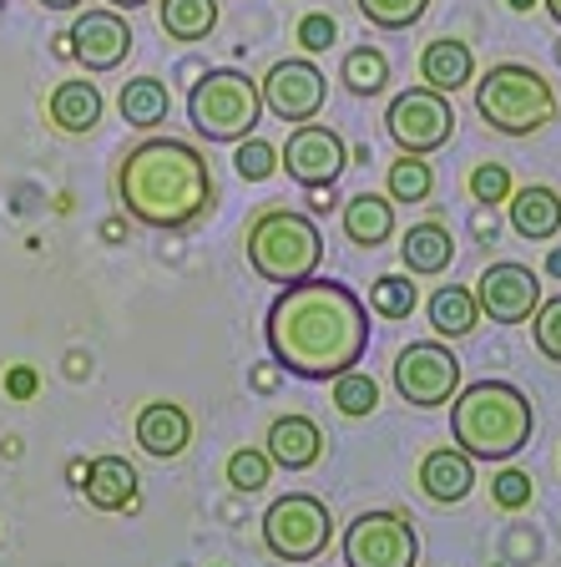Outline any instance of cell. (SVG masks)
I'll return each instance as SVG.
<instances>
[{
    "label": "cell",
    "instance_id": "1",
    "mask_svg": "<svg viewBox=\"0 0 561 567\" xmlns=\"http://www.w3.org/2000/svg\"><path fill=\"white\" fill-rule=\"evenodd\" d=\"M273 365L299 380H334L370 350V309L350 284L304 279L279 289L263 319Z\"/></svg>",
    "mask_w": 561,
    "mask_h": 567
},
{
    "label": "cell",
    "instance_id": "2",
    "mask_svg": "<svg viewBox=\"0 0 561 567\" xmlns=\"http://www.w3.org/2000/svg\"><path fill=\"white\" fill-rule=\"evenodd\" d=\"M117 198L122 208L147 228L183 234L212 213V167L193 142L177 137H147L137 142L117 167Z\"/></svg>",
    "mask_w": 561,
    "mask_h": 567
},
{
    "label": "cell",
    "instance_id": "3",
    "mask_svg": "<svg viewBox=\"0 0 561 567\" xmlns=\"http://www.w3.org/2000/svg\"><path fill=\"white\" fill-rule=\"evenodd\" d=\"M537 415L531 401L506 380H476L450 401V441L470 461H511L531 446Z\"/></svg>",
    "mask_w": 561,
    "mask_h": 567
},
{
    "label": "cell",
    "instance_id": "4",
    "mask_svg": "<svg viewBox=\"0 0 561 567\" xmlns=\"http://www.w3.org/2000/svg\"><path fill=\"white\" fill-rule=\"evenodd\" d=\"M248 264L263 284H304L319 274V259H324V238H319L314 218L293 208H263L248 224Z\"/></svg>",
    "mask_w": 561,
    "mask_h": 567
},
{
    "label": "cell",
    "instance_id": "5",
    "mask_svg": "<svg viewBox=\"0 0 561 567\" xmlns=\"http://www.w3.org/2000/svg\"><path fill=\"white\" fill-rule=\"evenodd\" d=\"M476 112L501 137H531L557 122V92L541 71L521 61H501L476 82Z\"/></svg>",
    "mask_w": 561,
    "mask_h": 567
},
{
    "label": "cell",
    "instance_id": "6",
    "mask_svg": "<svg viewBox=\"0 0 561 567\" xmlns=\"http://www.w3.org/2000/svg\"><path fill=\"white\" fill-rule=\"evenodd\" d=\"M258 117H263L258 82L253 76H243V71H233V66L208 71V76L193 82V92H187V122H193L198 137H208V142L253 137Z\"/></svg>",
    "mask_w": 561,
    "mask_h": 567
},
{
    "label": "cell",
    "instance_id": "7",
    "mask_svg": "<svg viewBox=\"0 0 561 567\" xmlns=\"http://www.w3.org/2000/svg\"><path fill=\"white\" fill-rule=\"evenodd\" d=\"M334 537V517L314 492H289L263 512V547L279 563H314Z\"/></svg>",
    "mask_w": 561,
    "mask_h": 567
},
{
    "label": "cell",
    "instance_id": "8",
    "mask_svg": "<svg viewBox=\"0 0 561 567\" xmlns=\"http://www.w3.org/2000/svg\"><path fill=\"white\" fill-rule=\"evenodd\" d=\"M385 127L399 153L430 157L456 137V106H450V96L430 92V86H409V92H399L395 102H389Z\"/></svg>",
    "mask_w": 561,
    "mask_h": 567
},
{
    "label": "cell",
    "instance_id": "9",
    "mask_svg": "<svg viewBox=\"0 0 561 567\" xmlns=\"http://www.w3.org/2000/svg\"><path fill=\"white\" fill-rule=\"evenodd\" d=\"M420 537L399 512H360L344 527V567H415Z\"/></svg>",
    "mask_w": 561,
    "mask_h": 567
},
{
    "label": "cell",
    "instance_id": "10",
    "mask_svg": "<svg viewBox=\"0 0 561 567\" xmlns=\"http://www.w3.org/2000/svg\"><path fill=\"white\" fill-rule=\"evenodd\" d=\"M395 390H399V401L415 405V411H435V405L456 401L460 360L435 340L405 344V350L395 354Z\"/></svg>",
    "mask_w": 561,
    "mask_h": 567
},
{
    "label": "cell",
    "instance_id": "11",
    "mask_svg": "<svg viewBox=\"0 0 561 567\" xmlns=\"http://www.w3.org/2000/svg\"><path fill=\"white\" fill-rule=\"evenodd\" d=\"M279 163L299 188H334L340 173L350 167V147H344V137L334 127H324V122H299V127L289 132V142H283Z\"/></svg>",
    "mask_w": 561,
    "mask_h": 567
},
{
    "label": "cell",
    "instance_id": "12",
    "mask_svg": "<svg viewBox=\"0 0 561 567\" xmlns=\"http://www.w3.org/2000/svg\"><path fill=\"white\" fill-rule=\"evenodd\" d=\"M258 96H263V112H273L279 122H314L324 112V96H329V82L324 71L314 61L293 56V61H279V66L258 82Z\"/></svg>",
    "mask_w": 561,
    "mask_h": 567
},
{
    "label": "cell",
    "instance_id": "13",
    "mask_svg": "<svg viewBox=\"0 0 561 567\" xmlns=\"http://www.w3.org/2000/svg\"><path fill=\"white\" fill-rule=\"evenodd\" d=\"M470 295L480 315H491V324H527L541 305V279L527 264H491Z\"/></svg>",
    "mask_w": 561,
    "mask_h": 567
},
{
    "label": "cell",
    "instance_id": "14",
    "mask_svg": "<svg viewBox=\"0 0 561 567\" xmlns=\"http://www.w3.org/2000/svg\"><path fill=\"white\" fill-rule=\"evenodd\" d=\"M132 25L122 21V11H82L76 21H71V31H66V47H71V56L82 61L86 71H117L122 61H127V51H132Z\"/></svg>",
    "mask_w": 561,
    "mask_h": 567
},
{
    "label": "cell",
    "instance_id": "15",
    "mask_svg": "<svg viewBox=\"0 0 561 567\" xmlns=\"http://www.w3.org/2000/svg\"><path fill=\"white\" fill-rule=\"evenodd\" d=\"M187 441H193V421H187L183 405H173V401L142 405V415H137V446L147 451V456L177 461L187 451Z\"/></svg>",
    "mask_w": 561,
    "mask_h": 567
},
{
    "label": "cell",
    "instance_id": "16",
    "mask_svg": "<svg viewBox=\"0 0 561 567\" xmlns=\"http://www.w3.org/2000/svg\"><path fill=\"white\" fill-rule=\"evenodd\" d=\"M324 456V431L309 415H279L269 425V461L283 472H309Z\"/></svg>",
    "mask_w": 561,
    "mask_h": 567
},
{
    "label": "cell",
    "instance_id": "17",
    "mask_svg": "<svg viewBox=\"0 0 561 567\" xmlns=\"http://www.w3.org/2000/svg\"><path fill=\"white\" fill-rule=\"evenodd\" d=\"M470 486H476V472H470V456L460 446H440L420 461V492L440 507H456L466 502Z\"/></svg>",
    "mask_w": 561,
    "mask_h": 567
},
{
    "label": "cell",
    "instance_id": "18",
    "mask_svg": "<svg viewBox=\"0 0 561 567\" xmlns=\"http://www.w3.org/2000/svg\"><path fill=\"white\" fill-rule=\"evenodd\" d=\"M511 228L531 244H547L561 234V193L547 183H527L511 193Z\"/></svg>",
    "mask_w": 561,
    "mask_h": 567
},
{
    "label": "cell",
    "instance_id": "19",
    "mask_svg": "<svg viewBox=\"0 0 561 567\" xmlns=\"http://www.w3.org/2000/svg\"><path fill=\"white\" fill-rule=\"evenodd\" d=\"M470 76H476V56H470V47L456 41V35H440V41H430V47L420 51V82L430 86V92L450 96V92H460V86H470Z\"/></svg>",
    "mask_w": 561,
    "mask_h": 567
},
{
    "label": "cell",
    "instance_id": "20",
    "mask_svg": "<svg viewBox=\"0 0 561 567\" xmlns=\"http://www.w3.org/2000/svg\"><path fill=\"white\" fill-rule=\"evenodd\" d=\"M82 492L96 512H122L137 502V466L127 456H96L82 476Z\"/></svg>",
    "mask_w": 561,
    "mask_h": 567
},
{
    "label": "cell",
    "instance_id": "21",
    "mask_svg": "<svg viewBox=\"0 0 561 567\" xmlns=\"http://www.w3.org/2000/svg\"><path fill=\"white\" fill-rule=\"evenodd\" d=\"M51 127L66 132V137H86V132L102 122V92L96 82H61L46 102Z\"/></svg>",
    "mask_w": 561,
    "mask_h": 567
},
{
    "label": "cell",
    "instance_id": "22",
    "mask_svg": "<svg viewBox=\"0 0 561 567\" xmlns=\"http://www.w3.org/2000/svg\"><path fill=\"white\" fill-rule=\"evenodd\" d=\"M395 234V203L385 193H354L344 198V238L354 248H380Z\"/></svg>",
    "mask_w": 561,
    "mask_h": 567
},
{
    "label": "cell",
    "instance_id": "23",
    "mask_svg": "<svg viewBox=\"0 0 561 567\" xmlns=\"http://www.w3.org/2000/svg\"><path fill=\"white\" fill-rule=\"evenodd\" d=\"M399 259H405V274H445L450 264H456V244H450V234H445L440 224H415L405 234V244H399Z\"/></svg>",
    "mask_w": 561,
    "mask_h": 567
},
{
    "label": "cell",
    "instance_id": "24",
    "mask_svg": "<svg viewBox=\"0 0 561 567\" xmlns=\"http://www.w3.org/2000/svg\"><path fill=\"white\" fill-rule=\"evenodd\" d=\"M122 122L137 132H153L167 122V86L157 82V76H132V82H122Z\"/></svg>",
    "mask_w": 561,
    "mask_h": 567
},
{
    "label": "cell",
    "instance_id": "25",
    "mask_svg": "<svg viewBox=\"0 0 561 567\" xmlns=\"http://www.w3.org/2000/svg\"><path fill=\"white\" fill-rule=\"evenodd\" d=\"M157 21L173 41H208L218 25V0H157Z\"/></svg>",
    "mask_w": 561,
    "mask_h": 567
},
{
    "label": "cell",
    "instance_id": "26",
    "mask_svg": "<svg viewBox=\"0 0 561 567\" xmlns=\"http://www.w3.org/2000/svg\"><path fill=\"white\" fill-rule=\"evenodd\" d=\"M476 295L460 289V284H440L430 295V330L445 334V340H460V334L476 330Z\"/></svg>",
    "mask_w": 561,
    "mask_h": 567
},
{
    "label": "cell",
    "instance_id": "27",
    "mask_svg": "<svg viewBox=\"0 0 561 567\" xmlns=\"http://www.w3.org/2000/svg\"><path fill=\"white\" fill-rule=\"evenodd\" d=\"M340 82L350 86L354 96H380L389 86V61L380 47H354L340 66Z\"/></svg>",
    "mask_w": 561,
    "mask_h": 567
},
{
    "label": "cell",
    "instance_id": "28",
    "mask_svg": "<svg viewBox=\"0 0 561 567\" xmlns=\"http://www.w3.org/2000/svg\"><path fill=\"white\" fill-rule=\"evenodd\" d=\"M385 198L389 203H425L435 193V173H430V163L425 157H415V153H405L399 163H389V177H385Z\"/></svg>",
    "mask_w": 561,
    "mask_h": 567
},
{
    "label": "cell",
    "instance_id": "29",
    "mask_svg": "<svg viewBox=\"0 0 561 567\" xmlns=\"http://www.w3.org/2000/svg\"><path fill=\"white\" fill-rule=\"evenodd\" d=\"M334 405H340V415H350V421H364V415H374V405H380V385H374L364 370H344V375H334Z\"/></svg>",
    "mask_w": 561,
    "mask_h": 567
},
{
    "label": "cell",
    "instance_id": "30",
    "mask_svg": "<svg viewBox=\"0 0 561 567\" xmlns=\"http://www.w3.org/2000/svg\"><path fill=\"white\" fill-rule=\"evenodd\" d=\"M370 309L385 319H405L409 309H415V284H409V274H380V279L370 284Z\"/></svg>",
    "mask_w": 561,
    "mask_h": 567
},
{
    "label": "cell",
    "instance_id": "31",
    "mask_svg": "<svg viewBox=\"0 0 561 567\" xmlns=\"http://www.w3.org/2000/svg\"><path fill=\"white\" fill-rule=\"evenodd\" d=\"M354 6H360V16L370 25H380V31H405V25H415L430 11V0H354Z\"/></svg>",
    "mask_w": 561,
    "mask_h": 567
},
{
    "label": "cell",
    "instance_id": "32",
    "mask_svg": "<svg viewBox=\"0 0 561 567\" xmlns=\"http://www.w3.org/2000/svg\"><path fill=\"white\" fill-rule=\"evenodd\" d=\"M269 472H273V461L269 451H258V446H238L233 456H228V486L233 492H263L269 486Z\"/></svg>",
    "mask_w": 561,
    "mask_h": 567
},
{
    "label": "cell",
    "instance_id": "33",
    "mask_svg": "<svg viewBox=\"0 0 561 567\" xmlns=\"http://www.w3.org/2000/svg\"><path fill=\"white\" fill-rule=\"evenodd\" d=\"M531 340H537V350L547 354L551 365H561V295L537 305V315H531Z\"/></svg>",
    "mask_w": 561,
    "mask_h": 567
},
{
    "label": "cell",
    "instance_id": "34",
    "mask_svg": "<svg viewBox=\"0 0 561 567\" xmlns=\"http://www.w3.org/2000/svg\"><path fill=\"white\" fill-rule=\"evenodd\" d=\"M470 198H476L480 208L511 198V173H506V163H480L476 173H470Z\"/></svg>",
    "mask_w": 561,
    "mask_h": 567
},
{
    "label": "cell",
    "instance_id": "35",
    "mask_svg": "<svg viewBox=\"0 0 561 567\" xmlns=\"http://www.w3.org/2000/svg\"><path fill=\"white\" fill-rule=\"evenodd\" d=\"M233 167H238V177H248V183H263V177H273V167H279V153H273L269 142L243 137V142H238Z\"/></svg>",
    "mask_w": 561,
    "mask_h": 567
},
{
    "label": "cell",
    "instance_id": "36",
    "mask_svg": "<svg viewBox=\"0 0 561 567\" xmlns=\"http://www.w3.org/2000/svg\"><path fill=\"white\" fill-rule=\"evenodd\" d=\"M531 492H537V482H531L527 472H501L491 482V496H496V507H506V512H521V507H531Z\"/></svg>",
    "mask_w": 561,
    "mask_h": 567
},
{
    "label": "cell",
    "instance_id": "37",
    "mask_svg": "<svg viewBox=\"0 0 561 567\" xmlns=\"http://www.w3.org/2000/svg\"><path fill=\"white\" fill-rule=\"evenodd\" d=\"M334 41H340V21L329 11H309L304 21H299V47L304 51H329Z\"/></svg>",
    "mask_w": 561,
    "mask_h": 567
},
{
    "label": "cell",
    "instance_id": "38",
    "mask_svg": "<svg viewBox=\"0 0 561 567\" xmlns=\"http://www.w3.org/2000/svg\"><path fill=\"white\" fill-rule=\"evenodd\" d=\"M6 390H11L15 401H31V395H35V370L31 365H15L11 375H6Z\"/></svg>",
    "mask_w": 561,
    "mask_h": 567
},
{
    "label": "cell",
    "instance_id": "39",
    "mask_svg": "<svg viewBox=\"0 0 561 567\" xmlns=\"http://www.w3.org/2000/svg\"><path fill=\"white\" fill-rule=\"evenodd\" d=\"M309 193H314V208H319V213L334 208V188H309Z\"/></svg>",
    "mask_w": 561,
    "mask_h": 567
},
{
    "label": "cell",
    "instance_id": "40",
    "mask_svg": "<svg viewBox=\"0 0 561 567\" xmlns=\"http://www.w3.org/2000/svg\"><path fill=\"white\" fill-rule=\"evenodd\" d=\"M41 6H46V11H76L82 0H41Z\"/></svg>",
    "mask_w": 561,
    "mask_h": 567
},
{
    "label": "cell",
    "instance_id": "41",
    "mask_svg": "<svg viewBox=\"0 0 561 567\" xmlns=\"http://www.w3.org/2000/svg\"><path fill=\"white\" fill-rule=\"evenodd\" d=\"M112 11H137V6H147V0H106Z\"/></svg>",
    "mask_w": 561,
    "mask_h": 567
},
{
    "label": "cell",
    "instance_id": "42",
    "mask_svg": "<svg viewBox=\"0 0 561 567\" xmlns=\"http://www.w3.org/2000/svg\"><path fill=\"white\" fill-rule=\"evenodd\" d=\"M547 274H557V279H561V248H551V259H547Z\"/></svg>",
    "mask_w": 561,
    "mask_h": 567
},
{
    "label": "cell",
    "instance_id": "43",
    "mask_svg": "<svg viewBox=\"0 0 561 567\" xmlns=\"http://www.w3.org/2000/svg\"><path fill=\"white\" fill-rule=\"evenodd\" d=\"M506 6H511V11H531V6H537V0H506Z\"/></svg>",
    "mask_w": 561,
    "mask_h": 567
},
{
    "label": "cell",
    "instance_id": "44",
    "mask_svg": "<svg viewBox=\"0 0 561 567\" xmlns=\"http://www.w3.org/2000/svg\"><path fill=\"white\" fill-rule=\"evenodd\" d=\"M547 11H551V21L561 25V0H547Z\"/></svg>",
    "mask_w": 561,
    "mask_h": 567
},
{
    "label": "cell",
    "instance_id": "45",
    "mask_svg": "<svg viewBox=\"0 0 561 567\" xmlns=\"http://www.w3.org/2000/svg\"><path fill=\"white\" fill-rule=\"evenodd\" d=\"M0 11H6V0H0Z\"/></svg>",
    "mask_w": 561,
    "mask_h": 567
}]
</instances>
